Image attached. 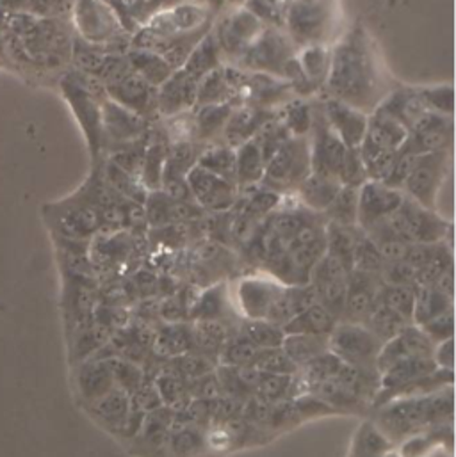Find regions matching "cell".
Wrapping results in <instances>:
<instances>
[{
    "label": "cell",
    "instance_id": "cell-55",
    "mask_svg": "<svg viewBox=\"0 0 456 457\" xmlns=\"http://www.w3.org/2000/svg\"><path fill=\"white\" fill-rule=\"evenodd\" d=\"M385 262L376 247V244L364 233L360 231L355 245V254H353V270L367 272L380 276Z\"/></svg>",
    "mask_w": 456,
    "mask_h": 457
},
{
    "label": "cell",
    "instance_id": "cell-28",
    "mask_svg": "<svg viewBox=\"0 0 456 457\" xmlns=\"http://www.w3.org/2000/svg\"><path fill=\"white\" fill-rule=\"evenodd\" d=\"M296 61L300 66V73L305 84V91L308 98H316L323 93L328 68H330V48H326L323 43L305 45L298 48Z\"/></svg>",
    "mask_w": 456,
    "mask_h": 457
},
{
    "label": "cell",
    "instance_id": "cell-49",
    "mask_svg": "<svg viewBox=\"0 0 456 457\" xmlns=\"http://www.w3.org/2000/svg\"><path fill=\"white\" fill-rule=\"evenodd\" d=\"M165 363L172 372H175L186 383H191V381L213 372L218 367V363L215 360L207 358L206 354H202L198 351H190L177 358L166 360Z\"/></svg>",
    "mask_w": 456,
    "mask_h": 457
},
{
    "label": "cell",
    "instance_id": "cell-18",
    "mask_svg": "<svg viewBox=\"0 0 456 457\" xmlns=\"http://www.w3.org/2000/svg\"><path fill=\"white\" fill-rule=\"evenodd\" d=\"M348 278L350 270L328 253H325V256L316 263L308 278V283L317 294V301L326 306L337 319L341 317L344 308Z\"/></svg>",
    "mask_w": 456,
    "mask_h": 457
},
{
    "label": "cell",
    "instance_id": "cell-24",
    "mask_svg": "<svg viewBox=\"0 0 456 457\" xmlns=\"http://www.w3.org/2000/svg\"><path fill=\"white\" fill-rule=\"evenodd\" d=\"M175 411L161 406L147 413L138 436L129 444L131 453L139 457H168V438Z\"/></svg>",
    "mask_w": 456,
    "mask_h": 457
},
{
    "label": "cell",
    "instance_id": "cell-51",
    "mask_svg": "<svg viewBox=\"0 0 456 457\" xmlns=\"http://www.w3.org/2000/svg\"><path fill=\"white\" fill-rule=\"evenodd\" d=\"M380 301L396 312L401 319L412 324L416 308V287L414 285H384Z\"/></svg>",
    "mask_w": 456,
    "mask_h": 457
},
{
    "label": "cell",
    "instance_id": "cell-56",
    "mask_svg": "<svg viewBox=\"0 0 456 457\" xmlns=\"http://www.w3.org/2000/svg\"><path fill=\"white\" fill-rule=\"evenodd\" d=\"M244 7L253 12L266 27L283 29L287 16V2L285 0H246Z\"/></svg>",
    "mask_w": 456,
    "mask_h": 457
},
{
    "label": "cell",
    "instance_id": "cell-9",
    "mask_svg": "<svg viewBox=\"0 0 456 457\" xmlns=\"http://www.w3.org/2000/svg\"><path fill=\"white\" fill-rule=\"evenodd\" d=\"M452 152L412 155L401 193L428 211H439V196L450 173Z\"/></svg>",
    "mask_w": 456,
    "mask_h": 457
},
{
    "label": "cell",
    "instance_id": "cell-8",
    "mask_svg": "<svg viewBox=\"0 0 456 457\" xmlns=\"http://www.w3.org/2000/svg\"><path fill=\"white\" fill-rule=\"evenodd\" d=\"M310 175L308 137H287L266 161L260 186L280 195L292 196L300 184Z\"/></svg>",
    "mask_w": 456,
    "mask_h": 457
},
{
    "label": "cell",
    "instance_id": "cell-16",
    "mask_svg": "<svg viewBox=\"0 0 456 457\" xmlns=\"http://www.w3.org/2000/svg\"><path fill=\"white\" fill-rule=\"evenodd\" d=\"M285 285L269 274L242 276L233 288V304L241 319H266Z\"/></svg>",
    "mask_w": 456,
    "mask_h": 457
},
{
    "label": "cell",
    "instance_id": "cell-21",
    "mask_svg": "<svg viewBox=\"0 0 456 457\" xmlns=\"http://www.w3.org/2000/svg\"><path fill=\"white\" fill-rule=\"evenodd\" d=\"M317 98H319L326 123L341 139V143L348 150H357L364 141L369 114L330 96L319 95Z\"/></svg>",
    "mask_w": 456,
    "mask_h": 457
},
{
    "label": "cell",
    "instance_id": "cell-29",
    "mask_svg": "<svg viewBox=\"0 0 456 457\" xmlns=\"http://www.w3.org/2000/svg\"><path fill=\"white\" fill-rule=\"evenodd\" d=\"M276 111H262L255 107H248L242 104L233 105L230 116H228L227 125L222 136V143H225L232 148L241 146L242 143L253 139L262 125L274 114Z\"/></svg>",
    "mask_w": 456,
    "mask_h": 457
},
{
    "label": "cell",
    "instance_id": "cell-15",
    "mask_svg": "<svg viewBox=\"0 0 456 457\" xmlns=\"http://www.w3.org/2000/svg\"><path fill=\"white\" fill-rule=\"evenodd\" d=\"M405 195L378 180H367L359 187L357 227L367 233L385 223L403 204Z\"/></svg>",
    "mask_w": 456,
    "mask_h": 457
},
{
    "label": "cell",
    "instance_id": "cell-32",
    "mask_svg": "<svg viewBox=\"0 0 456 457\" xmlns=\"http://www.w3.org/2000/svg\"><path fill=\"white\" fill-rule=\"evenodd\" d=\"M88 411L106 431L114 435L131 411V395L125 390L114 386L88 404Z\"/></svg>",
    "mask_w": 456,
    "mask_h": 457
},
{
    "label": "cell",
    "instance_id": "cell-6",
    "mask_svg": "<svg viewBox=\"0 0 456 457\" xmlns=\"http://www.w3.org/2000/svg\"><path fill=\"white\" fill-rule=\"evenodd\" d=\"M75 39L93 45L127 52L131 32L125 29L116 9L106 0H77L70 14Z\"/></svg>",
    "mask_w": 456,
    "mask_h": 457
},
{
    "label": "cell",
    "instance_id": "cell-52",
    "mask_svg": "<svg viewBox=\"0 0 456 457\" xmlns=\"http://www.w3.org/2000/svg\"><path fill=\"white\" fill-rule=\"evenodd\" d=\"M341 367H342V361L335 354L326 351L321 356L314 358L305 367H301L300 369V378L303 379V383L307 386V392H308L310 386L335 378L339 374Z\"/></svg>",
    "mask_w": 456,
    "mask_h": 457
},
{
    "label": "cell",
    "instance_id": "cell-17",
    "mask_svg": "<svg viewBox=\"0 0 456 457\" xmlns=\"http://www.w3.org/2000/svg\"><path fill=\"white\" fill-rule=\"evenodd\" d=\"M186 182L190 186L195 204L206 214H224L232 211L239 198V189L233 182L200 168L198 164L188 173Z\"/></svg>",
    "mask_w": 456,
    "mask_h": 457
},
{
    "label": "cell",
    "instance_id": "cell-48",
    "mask_svg": "<svg viewBox=\"0 0 456 457\" xmlns=\"http://www.w3.org/2000/svg\"><path fill=\"white\" fill-rule=\"evenodd\" d=\"M359 187H342L330 207L321 214L326 223L339 227H357Z\"/></svg>",
    "mask_w": 456,
    "mask_h": 457
},
{
    "label": "cell",
    "instance_id": "cell-14",
    "mask_svg": "<svg viewBox=\"0 0 456 457\" xmlns=\"http://www.w3.org/2000/svg\"><path fill=\"white\" fill-rule=\"evenodd\" d=\"M152 123L107 98L102 104V159L120 146L148 137Z\"/></svg>",
    "mask_w": 456,
    "mask_h": 457
},
{
    "label": "cell",
    "instance_id": "cell-33",
    "mask_svg": "<svg viewBox=\"0 0 456 457\" xmlns=\"http://www.w3.org/2000/svg\"><path fill=\"white\" fill-rule=\"evenodd\" d=\"M266 170L264 154L255 139L235 148V184L239 191L260 186Z\"/></svg>",
    "mask_w": 456,
    "mask_h": 457
},
{
    "label": "cell",
    "instance_id": "cell-5",
    "mask_svg": "<svg viewBox=\"0 0 456 457\" xmlns=\"http://www.w3.org/2000/svg\"><path fill=\"white\" fill-rule=\"evenodd\" d=\"M407 137V129L385 111L375 109L369 114L367 130L359 146L367 180H385Z\"/></svg>",
    "mask_w": 456,
    "mask_h": 457
},
{
    "label": "cell",
    "instance_id": "cell-10",
    "mask_svg": "<svg viewBox=\"0 0 456 457\" xmlns=\"http://www.w3.org/2000/svg\"><path fill=\"white\" fill-rule=\"evenodd\" d=\"M382 345L384 342L364 324L339 320L328 337V351L332 354H335L344 365L367 372H378L376 360Z\"/></svg>",
    "mask_w": 456,
    "mask_h": 457
},
{
    "label": "cell",
    "instance_id": "cell-43",
    "mask_svg": "<svg viewBox=\"0 0 456 457\" xmlns=\"http://www.w3.org/2000/svg\"><path fill=\"white\" fill-rule=\"evenodd\" d=\"M197 164L235 184V148L228 146L225 143L220 141V143L206 145L200 152Z\"/></svg>",
    "mask_w": 456,
    "mask_h": 457
},
{
    "label": "cell",
    "instance_id": "cell-22",
    "mask_svg": "<svg viewBox=\"0 0 456 457\" xmlns=\"http://www.w3.org/2000/svg\"><path fill=\"white\" fill-rule=\"evenodd\" d=\"M198 80L190 77L184 70H175L172 77L157 87V116L168 120L197 109Z\"/></svg>",
    "mask_w": 456,
    "mask_h": 457
},
{
    "label": "cell",
    "instance_id": "cell-57",
    "mask_svg": "<svg viewBox=\"0 0 456 457\" xmlns=\"http://www.w3.org/2000/svg\"><path fill=\"white\" fill-rule=\"evenodd\" d=\"M337 179L342 187H360L364 182H367L366 168L359 148L346 152Z\"/></svg>",
    "mask_w": 456,
    "mask_h": 457
},
{
    "label": "cell",
    "instance_id": "cell-37",
    "mask_svg": "<svg viewBox=\"0 0 456 457\" xmlns=\"http://www.w3.org/2000/svg\"><path fill=\"white\" fill-rule=\"evenodd\" d=\"M339 319L321 303L312 304L310 308L303 310L296 317H292L285 326V335H317V337H330Z\"/></svg>",
    "mask_w": 456,
    "mask_h": 457
},
{
    "label": "cell",
    "instance_id": "cell-38",
    "mask_svg": "<svg viewBox=\"0 0 456 457\" xmlns=\"http://www.w3.org/2000/svg\"><path fill=\"white\" fill-rule=\"evenodd\" d=\"M224 64H225V61L222 55L220 45L211 29L193 48V52L190 54V57L186 59V62L181 70H184L190 77H193L195 80L200 82V79H204L207 73L218 70Z\"/></svg>",
    "mask_w": 456,
    "mask_h": 457
},
{
    "label": "cell",
    "instance_id": "cell-35",
    "mask_svg": "<svg viewBox=\"0 0 456 457\" xmlns=\"http://www.w3.org/2000/svg\"><path fill=\"white\" fill-rule=\"evenodd\" d=\"M77 386L88 406L109 390H113L116 385L106 360H88L79 367Z\"/></svg>",
    "mask_w": 456,
    "mask_h": 457
},
{
    "label": "cell",
    "instance_id": "cell-13",
    "mask_svg": "<svg viewBox=\"0 0 456 457\" xmlns=\"http://www.w3.org/2000/svg\"><path fill=\"white\" fill-rule=\"evenodd\" d=\"M294 98L300 96L296 95L291 82L266 73H248L241 70L235 91L237 104L262 111H280Z\"/></svg>",
    "mask_w": 456,
    "mask_h": 457
},
{
    "label": "cell",
    "instance_id": "cell-64",
    "mask_svg": "<svg viewBox=\"0 0 456 457\" xmlns=\"http://www.w3.org/2000/svg\"><path fill=\"white\" fill-rule=\"evenodd\" d=\"M106 2H109L114 9H116V12L120 14L125 7H129L131 4H132V0H106Z\"/></svg>",
    "mask_w": 456,
    "mask_h": 457
},
{
    "label": "cell",
    "instance_id": "cell-39",
    "mask_svg": "<svg viewBox=\"0 0 456 457\" xmlns=\"http://www.w3.org/2000/svg\"><path fill=\"white\" fill-rule=\"evenodd\" d=\"M209 449L207 429L198 426H172L168 457H206Z\"/></svg>",
    "mask_w": 456,
    "mask_h": 457
},
{
    "label": "cell",
    "instance_id": "cell-41",
    "mask_svg": "<svg viewBox=\"0 0 456 457\" xmlns=\"http://www.w3.org/2000/svg\"><path fill=\"white\" fill-rule=\"evenodd\" d=\"M156 388L159 392V397L163 401V406L170 408L172 411H181L191 403V394L188 383L179 378L175 372H172L165 361H161L156 376H154Z\"/></svg>",
    "mask_w": 456,
    "mask_h": 457
},
{
    "label": "cell",
    "instance_id": "cell-58",
    "mask_svg": "<svg viewBox=\"0 0 456 457\" xmlns=\"http://www.w3.org/2000/svg\"><path fill=\"white\" fill-rule=\"evenodd\" d=\"M426 337L434 342V344H441L448 338L455 337V308L437 315L435 319L428 320L426 324L419 326Z\"/></svg>",
    "mask_w": 456,
    "mask_h": 457
},
{
    "label": "cell",
    "instance_id": "cell-47",
    "mask_svg": "<svg viewBox=\"0 0 456 457\" xmlns=\"http://www.w3.org/2000/svg\"><path fill=\"white\" fill-rule=\"evenodd\" d=\"M239 331L257 347V349H271L282 347L283 342V328L276 326L266 319H241Z\"/></svg>",
    "mask_w": 456,
    "mask_h": 457
},
{
    "label": "cell",
    "instance_id": "cell-45",
    "mask_svg": "<svg viewBox=\"0 0 456 457\" xmlns=\"http://www.w3.org/2000/svg\"><path fill=\"white\" fill-rule=\"evenodd\" d=\"M280 120L292 137H307L312 127V100L308 98H294L285 104L280 111Z\"/></svg>",
    "mask_w": 456,
    "mask_h": 457
},
{
    "label": "cell",
    "instance_id": "cell-62",
    "mask_svg": "<svg viewBox=\"0 0 456 457\" xmlns=\"http://www.w3.org/2000/svg\"><path fill=\"white\" fill-rule=\"evenodd\" d=\"M455 342L453 338H448L441 344H435V349H434V361L439 369L443 370H453V365H455Z\"/></svg>",
    "mask_w": 456,
    "mask_h": 457
},
{
    "label": "cell",
    "instance_id": "cell-54",
    "mask_svg": "<svg viewBox=\"0 0 456 457\" xmlns=\"http://www.w3.org/2000/svg\"><path fill=\"white\" fill-rule=\"evenodd\" d=\"M260 374H278V376H294L300 369L291 361L282 347L258 349L251 363Z\"/></svg>",
    "mask_w": 456,
    "mask_h": 457
},
{
    "label": "cell",
    "instance_id": "cell-11",
    "mask_svg": "<svg viewBox=\"0 0 456 457\" xmlns=\"http://www.w3.org/2000/svg\"><path fill=\"white\" fill-rule=\"evenodd\" d=\"M266 25L244 5L235 7L215 21L213 32L220 45L225 64H237L248 48L258 39Z\"/></svg>",
    "mask_w": 456,
    "mask_h": 457
},
{
    "label": "cell",
    "instance_id": "cell-34",
    "mask_svg": "<svg viewBox=\"0 0 456 457\" xmlns=\"http://www.w3.org/2000/svg\"><path fill=\"white\" fill-rule=\"evenodd\" d=\"M241 320H195L193 338L195 351L206 354L218 363V354L228 337L239 328Z\"/></svg>",
    "mask_w": 456,
    "mask_h": 457
},
{
    "label": "cell",
    "instance_id": "cell-59",
    "mask_svg": "<svg viewBox=\"0 0 456 457\" xmlns=\"http://www.w3.org/2000/svg\"><path fill=\"white\" fill-rule=\"evenodd\" d=\"M27 2H29V9L39 14V18L64 20L66 16L72 14L77 0H27Z\"/></svg>",
    "mask_w": 456,
    "mask_h": 457
},
{
    "label": "cell",
    "instance_id": "cell-12",
    "mask_svg": "<svg viewBox=\"0 0 456 457\" xmlns=\"http://www.w3.org/2000/svg\"><path fill=\"white\" fill-rule=\"evenodd\" d=\"M312 127L307 136L310 152V173L337 179L348 148L341 143V139L326 123L317 96L312 102Z\"/></svg>",
    "mask_w": 456,
    "mask_h": 457
},
{
    "label": "cell",
    "instance_id": "cell-25",
    "mask_svg": "<svg viewBox=\"0 0 456 457\" xmlns=\"http://www.w3.org/2000/svg\"><path fill=\"white\" fill-rule=\"evenodd\" d=\"M283 30L294 41L298 48L305 45L323 43V34L326 30L325 9L314 2H296L287 7Z\"/></svg>",
    "mask_w": 456,
    "mask_h": 457
},
{
    "label": "cell",
    "instance_id": "cell-40",
    "mask_svg": "<svg viewBox=\"0 0 456 457\" xmlns=\"http://www.w3.org/2000/svg\"><path fill=\"white\" fill-rule=\"evenodd\" d=\"M125 55L131 64V70L154 87H159L161 84H165L175 71L165 57H161L159 54H156L152 50H141V48L129 46Z\"/></svg>",
    "mask_w": 456,
    "mask_h": 457
},
{
    "label": "cell",
    "instance_id": "cell-27",
    "mask_svg": "<svg viewBox=\"0 0 456 457\" xmlns=\"http://www.w3.org/2000/svg\"><path fill=\"white\" fill-rule=\"evenodd\" d=\"M195 320H241L225 279L211 283L197 294L190 308V322Z\"/></svg>",
    "mask_w": 456,
    "mask_h": 457
},
{
    "label": "cell",
    "instance_id": "cell-20",
    "mask_svg": "<svg viewBox=\"0 0 456 457\" xmlns=\"http://www.w3.org/2000/svg\"><path fill=\"white\" fill-rule=\"evenodd\" d=\"M106 91L109 100L116 102L118 105L143 116L148 121L159 120L156 107L157 87L150 86L132 70H129L122 79H118L111 86H107Z\"/></svg>",
    "mask_w": 456,
    "mask_h": 457
},
{
    "label": "cell",
    "instance_id": "cell-31",
    "mask_svg": "<svg viewBox=\"0 0 456 457\" xmlns=\"http://www.w3.org/2000/svg\"><path fill=\"white\" fill-rule=\"evenodd\" d=\"M341 189H342V186L337 179L310 173L300 184V187L296 189V193L292 196L307 211L323 214L330 207V204L335 200V196L339 195Z\"/></svg>",
    "mask_w": 456,
    "mask_h": 457
},
{
    "label": "cell",
    "instance_id": "cell-3",
    "mask_svg": "<svg viewBox=\"0 0 456 457\" xmlns=\"http://www.w3.org/2000/svg\"><path fill=\"white\" fill-rule=\"evenodd\" d=\"M215 25V11L200 2H175L154 12L131 36V48L148 50L154 43L207 34Z\"/></svg>",
    "mask_w": 456,
    "mask_h": 457
},
{
    "label": "cell",
    "instance_id": "cell-60",
    "mask_svg": "<svg viewBox=\"0 0 456 457\" xmlns=\"http://www.w3.org/2000/svg\"><path fill=\"white\" fill-rule=\"evenodd\" d=\"M190 386V394L193 399H202V401H216L224 395L222 386H220V379L216 376V369L191 383H188Z\"/></svg>",
    "mask_w": 456,
    "mask_h": 457
},
{
    "label": "cell",
    "instance_id": "cell-63",
    "mask_svg": "<svg viewBox=\"0 0 456 457\" xmlns=\"http://www.w3.org/2000/svg\"><path fill=\"white\" fill-rule=\"evenodd\" d=\"M437 292H441L443 295L450 297L455 301V276H453V267L448 269L434 285H432Z\"/></svg>",
    "mask_w": 456,
    "mask_h": 457
},
{
    "label": "cell",
    "instance_id": "cell-7",
    "mask_svg": "<svg viewBox=\"0 0 456 457\" xmlns=\"http://www.w3.org/2000/svg\"><path fill=\"white\" fill-rule=\"evenodd\" d=\"M391 235L407 244H441L452 245L453 225L446 221L439 211H428L405 196L401 207L380 225ZM371 231V229H369Z\"/></svg>",
    "mask_w": 456,
    "mask_h": 457
},
{
    "label": "cell",
    "instance_id": "cell-53",
    "mask_svg": "<svg viewBox=\"0 0 456 457\" xmlns=\"http://www.w3.org/2000/svg\"><path fill=\"white\" fill-rule=\"evenodd\" d=\"M419 95L430 112L453 118L455 114V89L453 84L418 86Z\"/></svg>",
    "mask_w": 456,
    "mask_h": 457
},
{
    "label": "cell",
    "instance_id": "cell-36",
    "mask_svg": "<svg viewBox=\"0 0 456 457\" xmlns=\"http://www.w3.org/2000/svg\"><path fill=\"white\" fill-rule=\"evenodd\" d=\"M237 104H215V105H200L193 111L195 118V137L200 145L220 143L228 116Z\"/></svg>",
    "mask_w": 456,
    "mask_h": 457
},
{
    "label": "cell",
    "instance_id": "cell-2",
    "mask_svg": "<svg viewBox=\"0 0 456 457\" xmlns=\"http://www.w3.org/2000/svg\"><path fill=\"white\" fill-rule=\"evenodd\" d=\"M453 419V386L418 397H400L376 408V428L394 444Z\"/></svg>",
    "mask_w": 456,
    "mask_h": 457
},
{
    "label": "cell",
    "instance_id": "cell-44",
    "mask_svg": "<svg viewBox=\"0 0 456 457\" xmlns=\"http://www.w3.org/2000/svg\"><path fill=\"white\" fill-rule=\"evenodd\" d=\"M452 308H455V301L443 295L434 287H416V308L412 324L423 326Z\"/></svg>",
    "mask_w": 456,
    "mask_h": 457
},
{
    "label": "cell",
    "instance_id": "cell-42",
    "mask_svg": "<svg viewBox=\"0 0 456 457\" xmlns=\"http://www.w3.org/2000/svg\"><path fill=\"white\" fill-rule=\"evenodd\" d=\"M282 349L291 358V361L301 369L314 358L328 351V337L317 335H285Z\"/></svg>",
    "mask_w": 456,
    "mask_h": 457
},
{
    "label": "cell",
    "instance_id": "cell-19",
    "mask_svg": "<svg viewBox=\"0 0 456 457\" xmlns=\"http://www.w3.org/2000/svg\"><path fill=\"white\" fill-rule=\"evenodd\" d=\"M453 148V118L435 112L425 114L410 130L401 148L410 155L452 152Z\"/></svg>",
    "mask_w": 456,
    "mask_h": 457
},
{
    "label": "cell",
    "instance_id": "cell-61",
    "mask_svg": "<svg viewBox=\"0 0 456 457\" xmlns=\"http://www.w3.org/2000/svg\"><path fill=\"white\" fill-rule=\"evenodd\" d=\"M380 278L384 285H414L416 287V269L403 260L385 263Z\"/></svg>",
    "mask_w": 456,
    "mask_h": 457
},
{
    "label": "cell",
    "instance_id": "cell-46",
    "mask_svg": "<svg viewBox=\"0 0 456 457\" xmlns=\"http://www.w3.org/2000/svg\"><path fill=\"white\" fill-rule=\"evenodd\" d=\"M409 322L405 319H401L396 312H393L389 306H385L380 299L376 301V304L373 306V310L369 312L367 319L364 320V326L375 335L378 337L384 344L389 342L391 338H394L396 335H400V331L407 326Z\"/></svg>",
    "mask_w": 456,
    "mask_h": 457
},
{
    "label": "cell",
    "instance_id": "cell-50",
    "mask_svg": "<svg viewBox=\"0 0 456 457\" xmlns=\"http://www.w3.org/2000/svg\"><path fill=\"white\" fill-rule=\"evenodd\" d=\"M257 347L239 331V328L230 335L218 354V365L225 367H244L251 365L257 356Z\"/></svg>",
    "mask_w": 456,
    "mask_h": 457
},
{
    "label": "cell",
    "instance_id": "cell-4",
    "mask_svg": "<svg viewBox=\"0 0 456 457\" xmlns=\"http://www.w3.org/2000/svg\"><path fill=\"white\" fill-rule=\"evenodd\" d=\"M298 46L283 29L266 27L258 39L233 66L248 73H266L291 82L300 98H308L296 61ZM310 100V98H308Z\"/></svg>",
    "mask_w": 456,
    "mask_h": 457
},
{
    "label": "cell",
    "instance_id": "cell-30",
    "mask_svg": "<svg viewBox=\"0 0 456 457\" xmlns=\"http://www.w3.org/2000/svg\"><path fill=\"white\" fill-rule=\"evenodd\" d=\"M152 353L157 360H172L190 351H195L193 324L188 322H165L156 329L152 342Z\"/></svg>",
    "mask_w": 456,
    "mask_h": 457
},
{
    "label": "cell",
    "instance_id": "cell-23",
    "mask_svg": "<svg viewBox=\"0 0 456 457\" xmlns=\"http://www.w3.org/2000/svg\"><path fill=\"white\" fill-rule=\"evenodd\" d=\"M384 281L380 276L351 270L348 278V294L339 320L364 324L369 312L380 299Z\"/></svg>",
    "mask_w": 456,
    "mask_h": 457
},
{
    "label": "cell",
    "instance_id": "cell-26",
    "mask_svg": "<svg viewBox=\"0 0 456 457\" xmlns=\"http://www.w3.org/2000/svg\"><path fill=\"white\" fill-rule=\"evenodd\" d=\"M147 225L152 229L165 228L170 225L198 221L206 212L191 202H177L163 191H150L143 204Z\"/></svg>",
    "mask_w": 456,
    "mask_h": 457
},
{
    "label": "cell",
    "instance_id": "cell-1",
    "mask_svg": "<svg viewBox=\"0 0 456 457\" xmlns=\"http://www.w3.org/2000/svg\"><path fill=\"white\" fill-rule=\"evenodd\" d=\"M394 86L376 43L364 25H353L330 48V68L323 96L371 114Z\"/></svg>",
    "mask_w": 456,
    "mask_h": 457
}]
</instances>
